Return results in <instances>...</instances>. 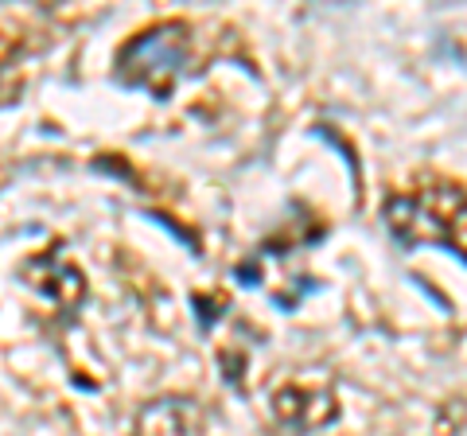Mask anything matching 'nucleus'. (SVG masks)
Wrapping results in <instances>:
<instances>
[{"label":"nucleus","instance_id":"f257e3e1","mask_svg":"<svg viewBox=\"0 0 467 436\" xmlns=\"http://www.w3.org/2000/svg\"><path fill=\"white\" fill-rule=\"evenodd\" d=\"M195 36L187 20H156L129 36L113 55V82L125 90H144L152 101H171L187 75Z\"/></svg>","mask_w":467,"mask_h":436},{"label":"nucleus","instance_id":"f03ea898","mask_svg":"<svg viewBox=\"0 0 467 436\" xmlns=\"http://www.w3.org/2000/svg\"><path fill=\"white\" fill-rule=\"evenodd\" d=\"M382 223L401 250L444 245L463 257V187L456 180H432L413 192H389L382 199Z\"/></svg>","mask_w":467,"mask_h":436},{"label":"nucleus","instance_id":"7ed1b4c3","mask_svg":"<svg viewBox=\"0 0 467 436\" xmlns=\"http://www.w3.org/2000/svg\"><path fill=\"white\" fill-rule=\"evenodd\" d=\"M16 281L36 293L39 300H47V308L58 319H75L82 312L86 296H90V285H86V273L63 254V245H51V250L27 254L16 265Z\"/></svg>","mask_w":467,"mask_h":436},{"label":"nucleus","instance_id":"20e7f679","mask_svg":"<svg viewBox=\"0 0 467 436\" xmlns=\"http://www.w3.org/2000/svg\"><path fill=\"white\" fill-rule=\"evenodd\" d=\"M273 420L292 436H312L339 420V394H335L331 378H288L285 386L273 389L269 398Z\"/></svg>","mask_w":467,"mask_h":436},{"label":"nucleus","instance_id":"39448f33","mask_svg":"<svg viewBox=\"0 0 467 436\" xmlns=\"http://www.w3.org/2000/svg\"><path fill=\"white\" fill-rule=\"evenodd\" d=\"M207 432V413L202 401L192 394H160L149 398L133 417L129 436H202Z\"/></svg>","mask_w":467,"mask_h":436},{"label":"nucleus","instance_id":"423d86ee","mask_svg":"<svg viewBox=\"0 0 467 436\" xmlns=\"http://www.w3.org/2000/svg\"><path fill=\"white\" fill-rule=\"evenodd\" d=\"M27 70H24V51L20 47H0V109L16 106L24 98Z\"/></svg>","mask_w":467,"mask_h":436}]
</instances>
